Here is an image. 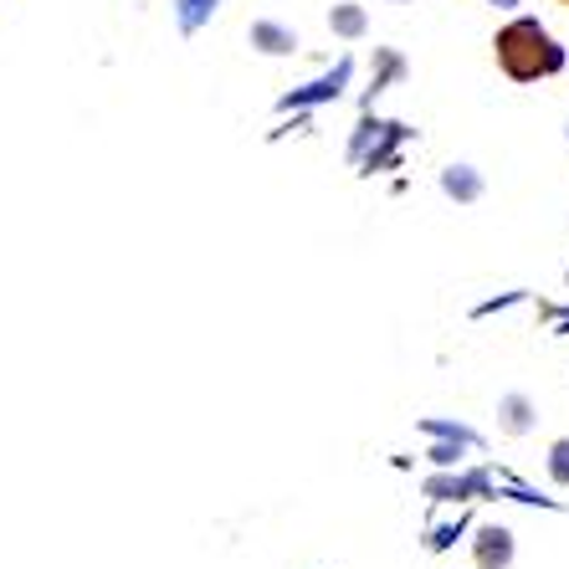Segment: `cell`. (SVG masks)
<instances>
[{
	"mask_svg": "<svg viewBox=\"0 0 569 569\" xmlns=\"http://www.w3.org/2000/svg\"><path fill=\"white\" fill-rule=\"evenodd\" d=\"M492 62L508 82H539L565 72V47L549 37V27H539L533 16H513L492 37Z\"/></svg>",
	"mask_w": 569,
	"mask_h": 569,
	"instance_id": "1",
	"label": "cell"
},
{
	"mask_svg": "<svg viewBox=\"0 0 569 569\" xmlns=\"http://www.w3.org/2000/svg\"><path fill=\"white\" fill-rule=\"evenodd\" d=\"M472 565L477 569H508L513 565V533L503 523H482L472 539Z\"/></svg>",
	"mask_w": 569,
	"mask_h": 569,
	"instance_id": "2",
	"label": "cell"
},
{
	"mask_svg": "<svg viewBox=\"0 0 569 569\" xmlns=\"http://www.w3.org/2000/svg\"><path fill=\"white\" fill-rule=\"evenodd\" d=\"M247 41H252L262 57H292L298 52V31L282 27V21H252V27H247Z\"/></svg>",
	"mask_w": 569,
	"mask_h": 569,
	"instance_id": "3",
	"label": "cell"
},
{
	"mask_svg": "<svg viewBox=\"0 0 569 569\" xmlns=\"http://www.w3.org/2000/svg\"><path fill=\"white\" fill-rule=\"evenodd\" d=\"M349 82V62H339L329 72V78H318V82H308V88H292L288 98H282L278 108H308V103H329V98H339V88Z\"/></svg>",
	"mask_w": 569,
	"mask_h": 569,
	"instance_id": "4",
	"label": "cell"
},
{
	"mask_svg": "<svg viewBox=\"0 0 569 569\" xmlns=\"http://www.w3.org/2000/svg\"><path fill=\"white\" fill-rule=\"evenodd\" d=\"M441 196H451L457 206H472V200H482V174L472 164H447L441 170Z\"/></svg>",
	"mask_w": 569,
	"mask_h": 569,
	"instance_id": "5",
	"label": "cell"
},
{
	"mask_svg": "<svg viewBox=\"0 0 569 569\" xmlns=\"http://www.w3.org/2000/svg\"><path fill=\"white\" fill-rule=\"evenodd\" d=\"M329 31L345 41H359L365 31H370V16H365V6H355V0H339L329 11Z\"/></svg>",
	"mask_w": 569,
	"mask_h": 569,
	"instance_id": "6",
	"label": "cell"
},
{
	"mask_svg": "<svg viewBox=\"0 0 569 569\" xmlns=\"http://www.w3.org/2000/svg\"><path fill=\"white\" fill-rule=\"evenodd\" d=\"M529 426H533V400L529 396H503V400H498V431L523 437Z\"/></svg>",
	"mask_w": 569,
	"mask_h": 569,
	"instance_id": "7",
	"label": "cell"
},
{
	"mask_svg": "<svg viewBox=\"0 0 569 569\" xmlns=\"http://www.w3.org/2000/svg\"><path fill=\"white\" fill-rule=\"evenodd\" d=\"M170 6H174V27H180V37H196V31L216 16L221 0H170Z\"/></svg>",
	"mask_w": 569,
	"mask_h": 569,
	"instance_id": "8",
	"label": "cell"
},
{
	"mask_svg": "<svg viewBox=\"0 0 569 569\" xmlns=\"http://www.w3.org/2000/svg\"><path fill=\"white\" fill-rule=\"evenodd\" d=\"M549 482H555V488H569V437H559L555 447H549Z\"/></svg>",
	"mask_w": 569,
	"mask_h": 569,
	"instance_id": "9",
	"label": "cell"
},
{
	"mask_svg": "<svg viewBox=\"0 0 569 569\" xmlns=\"http://www.w3.org/2000/svg\"><path fill=\"white\" fill-rule=\"evenodd\" d=\"M421 431L426 437H451V441H472V431H467V426H451V421H421Z\"/></svg>",
	"mask_w": 569,
	"mask_h": 569,
	"instance_id": "10",
	"label": "cell"
},
{
	"mask_svg": "<svg viewBox=\"0 0 569 569\" xmlns=\"http://www.w3.org/2000/svg\"><path fill=\"white\" fill-rule=\"evenodd\" d=\"M457 457H462V441H441V447H431V462H437V467H451V462H457Z\"/></svg>",
	"mask_w": 569,
	"mask_h": 569,
	"instance_id": "11",
	"label": "cell"
},
{
	"mask_svg": "<svg viewBox=\"0 0 569 569\" xmlns=\"http://www.w3.org/2000/svg\"><path fill=\"white\" fill-rule=\"evenodd\" d=\"M488 6H498V11H513L518 0H488Z\"/></svg>",
	"mask_w": 569,
	"mask_h": 569,
	"instance_id": "12",
	"label": "cell"
},
{
	"mask_svg": "<svg viewBox=\"0 0 569 569\" xmlns=\"http://www.w3.org/2000/svg\"><path fill=\"white\" fill-rule=\"evenodd\" d=\"M390 6H411V0H390Z\"/></svg>",
	"mask_w": 569,
	"mask_h": 569,
	"instance_id": "13",
	"label": "cell"
},
{
	"mask_svg": "<svg viewBox=\"0 0 569 569\" xmlns=\"http://www.w3.org/2000/svg\"><path fill=\"white\" fill-rule=\"evenodd\" d=\"M559 6H565V11H569V0H559Z\"/></svg>",
	"mask_w": 569,
	"mask_h": 569,
	"instance_id": "14",
	"label": "cell"
},
{
	"mask_svg": "<svg viewBox=\"0 0 569 569\" xmlns=\"http://www.w3.org/2000/svg\"><path fill=\"white\" fill-rule=\"evenodd\" d=\"M565 288H569V272H565Z\"/></svg>",
	"mask_w": 569,
	"mask_h": 569,
	"instance_id": "15",
	"label": "cell"
}]
</instances>
